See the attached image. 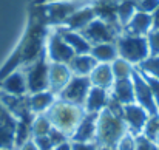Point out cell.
<instances>
[{
  "label": "cell",
  "instance_id": "d4e9b609",
  "mask_svg": "<svg viewBox=\"0 0 159 150\" xmlns=\"http://www.w3.org/2000/svg\"><path fill=\"white\" fill-rule=\"evenodd\" d=\"M51 122L50 119L47 118V115L40 113L37 115L33 121H31V135L33 138L34 136H43V135H48L50 130H51Z\"/></svg>",
  "mask_w": 159,
  "mask_h": 150
},
{
  "label": "cell",
  "instance_id": "8fae6325",
  "mask_svg": "<svg viewBox=\"0 0 159 150\" xmlns=\"http://www.w3.org/2000/svg\"><path fill=\"white\" fill-rule=\"evenodd\" d=\"M99 113H87L82 116L76 130L71 135V141L74 143H96V124Z\"/></svg>",
  "mask_w": 159,
  "mask_h": 150
},
{
  "label": "cell",
  "instance_id": "d6986e66",
  "mask_svg": "<svg viewBox=\"0 0 159 150\" xmlns=\"http://www.w3.org/2000/svg\"><path fill=\"white\" fill-rule=\"evenodd\" d=\"M98 63L99 62L91 54H74V57L68 62V67L76 76H90Z\"/></svg>",
  "mask_w": 159,
  "mask_h": 150
},
{
  "label": "cell",
  "instance_id": "277c9868",
  "mask_svg": "<svg viewBox=\"0 0 159 150\" xmlns=\"http://www.w3.org/2000/svg\"><path fill=\"white\" fill-rule=\"evenodd\" d=\"M48 68H50L48 56H47V50H43L39 54L37 59H34V62L30 65L28 71L25 73L26 87H28V91L31 95L50 88V84H48Z\"/></svg>",
  "mask_w": 159,
  "mask_h": 150
},
{
  "label": "cell",
  "instance_id": "ac0fdd59",
  "mask_svg": "<svg viewBox=\"0 0 159 150\" xmlns=\"http://www.w3.org/2000/svg\"><path fill=\"white\" fill-rule=\"evenodd\" d=\"M88 77L91 81V85L110 90L114 84V74H113V70H111V63H107V62L98 63L94 67V70L90 73Z\"/></svg>",
  "mask_w": 159,
  "mask_h": 150
},
{
  "label": "cell",
  "instance_id": "b9f144b4",
  "mask_svg": "<svg viewBox=\"0 0 159 150\" xmlns=\"http://www.w3.org/2000/svg\"><path fill=\"white\" fill-rule=\"evenodd\" d=\"M50 2H56V0H40V3H50Z\"/></svg>",
  "mask_w": 159,
  "mask_h": 150
},
{
  "label": "cell",
  "instance_id": "8992f818",
  "mask_svg": "<svg viewBox=\"0 0 159 150\" xmlns=\"http://www.w3.org/2000/svg\"><path fill=\"white\" fill-rule=\"evenodd\" d=\"M131 81H133V90H134V102L139 104L148 115H158L159 108L155 102V98L152 95V90L147 84V81L144 79V76L141 74V71L133 67L131 74H130Z\"/></svg>",
  "mask_w": 159,
  "mask_h": 150
},
{
  "label": "cell",
  "instance_id": "836d02e7",
  "mask_svg": "<svg viewBox=\"0 0 159 150\" xmlns=\"http://www.w3.org/2000/svg\"><path fill=\"white\" fill-rule=\"evenodd\" d=\"M33 141H34V144L37 146V149L39 150H53L54 149L53 141L50 139L48 135H43V136H34Z\"/></svg>",
  "mask_w": 159,
  "mask_h": 150
},
{
  "label": "cell",
  "instance_id": "f1b7e54d",
  "mask_svg": "<svg viewBox=\"0 0 159 150\" xmlns=\"http://www.w3.org/2000/svg\"><path fill=\"white\" fill-rule=\"evenodd\" d=\"M134 139H136V147H134V150H159L158 144L155 141L145 138L144 135H138V136H134Z\"/></svg>",
  "mask_w": 159,
  "mask_h": 150
},
{
  "label": "cell",
  "instance_id": "7a4b0ae2",
  "mask_svg": "<svg viewBox=\"0 0 159 150\" xmlns=\"http://www.w3.org/2000/svg\"><path fill=\"white\" fill-rule=\"evenodd\" d=\"M47 118L50 119L51 125L71 138L73 132L76 130L77 124L80 122L82 116L85 115L84 107H77L68 104L65 101H54L53 105L47 110Z\"/></svg>",
  "mask_w": 159,
  "mask_h": 150
},
{
  "label": "cell",
  "instance_id": "9c48e42d",
  "mask_svg": "<svg viewBox=\"0 0 159 150\" xmlns=\"http://www.w3.org/2000/svg\"><path fill=\"white\" fill-rule=\"evenodd\" d=\"M45 50H47V56H48L50 62L68 63L74 57V51L71 50V47L62 39V36L59 34V31L53 33L48 37V42L45 45Z\"/></svg>",
  "mask_w": 159,
  "mask_h": 150
},
{
  "label": "cell",
  "instance_id": "3957f363",
  "mask_svg": "<svg viewBox=\"0 0 159 150\" xmlns=\"http://www.w3.org/2000/svg\"><path fill=\"white\" fill-rule=\"evenodd\" d=\"M116 48L117 56L131 65H139L150 56L147 36H131L124 33L116 37Z\"/></svg>",
  "mask_w": 159,
  "mask_h": 150
},
{
  "label": "cell",
  "instance_id": "7bdbcfd3",
  "mask_svg": "<svg viewBox=\"0 0 159 150\" xmlns=\"http://www.w3.org/2000/svg\"><path fill=\"white\" fill-rule=\"evenodd\" d=\"M156 144H158V147H159V133H158V138H156Z\"/></svg>",
  "mask_w": 159,
  "mask_h": 150
},
{
  "label": "cell",
  "instance_id": "ba28073f",
  "mask_svg": "<svg viewBox=\"0 0 159 150\" xmlns=\"http://www.w3.org/2000/svg\"><path fill=\"white\" fill-rule=\"evenodd\" d=\"M124 110V121L127 124V130L128 133H131L133 136H138L142 133V129L145 125V121L148 119V113L136 102L131 104H125L122 107Z\"/></svg>",
  "mask_w": 159,
  "mask_h": 150
},
{
  "label": "cell",
  "instance_id": "2e32d148",
  "mask_svg": "<svg viewBox=\"0 0 159 150\" xmlns=\"http://www.w3.org/2000/svg\"><path fill=\"white\" fill-rule=\"evenodd\" d=\"M57 31L62 36V39L71 47V50L74 51V54H90L91 44L79 31H71V30H66L63 26L59 28Z\"/></svg>",
  "mask_w": 159,
  "mask_h": 150
},
{
  "label": "cell",
  "instance_id": "484cf974",
  "mask_svg": "<svg viewBox=\"0 0 159 150\" xmlns=\"http://www.w3.org/2000/svg\"><path fill=\"white\" fill-rule=\"evenodd\" d=\"M136 68L141 73H145L148 76L159 79V54L158 56H148L145 60H142L139 65H136Z\"/></svg>",
  "mask_w": 159,
  "mask_h": 150
},
{
  "label": "cell",
  "instance_id": "30bf717a",
  "mask_svg": "<svg viewBox=\"0 0 159 150\" xmlns=\"http://www.w3.org/2000/svg\"><path fill=\"white\" fill-rule=\"evenodd\" d=\"M79 8V5L71 2H50L47 3V6H43L45 22L50 25H62Z\"/></svg>",
  "mask_w": 159,
  "mask_h": 150
},
{
  "label": "cell",
  "instance_id": "5bb4252c",
  "mask_svg": "<svg viewBox=\"0 0 159 150\" xmlns=\"http://www.w3.org/2000/svg\"><path fill=\"white\" fill-rule=\"evenodd\" d=\"M93 19H96L94 8L93 6H80L62 25H63V28L71 30V31H82Z\"/></svg>",
  "mask_w": 159,
  "mask_h": 150
},
{
  "label": "cell",
  "instance_id": "603a6c76",
  "mask_svg": "<svg viewBox=\"0 0 159 150\" xmlns=\"http://www.w3.org/2000/svg\"><path fill=\"white\" fill-rule=\"evenodd\" d=\"M90 54L101 63V62H113L114 59H117V48H116V44L113 42H104V44H96L91 47Z\"/></svg>",
  "mask_w": 159,
  "mask_h": 150
},
{
  "label": "cell",
  "instance_id": "4dcf8cb0",
  "mask_svg": "<svg viewBox=\"0 0 159 150\" xmlns=\"http://www.w3.org/2000/svg\"><path fill=\"white\" fill-rule=\"evenodd\" d=\"M147 40H148L150 56H158L159 54V30H152L147 34Z\"/></svg>",
  "mask_w": 159,
  "mask_h": 150
},
{
  "label": "cell",
  "instance_id": "4fadbf2b",
  "mask_svg": "<svg viewBox=\"0 0 159 150\" xmlns=\"http://www.w3.org/2000/svg\"><path fill=\"white\" fill-rule=\"evenodd\" d=\"M153 30V22H152V14L144 12V11H136L131 20L124 26L125 34L131 36H147Z\"/></svg>",
  "mask_w": 159,
  "mask_h": 150
},
{
  "label": "cell",
  "instance_id": "44dd1931",
  "mask_svg": "<svg viewBox=\"0 0 159 150\" xmlns=\"http://www.w3.org/2000/svg\"><path fill=\"white\" fill-rule=\"evenodd\" d=\"M3 90L8 95H14V96H23L28 91L26 87V77L23 73L16 71L11 76H8L3 82Z\"/></svg>",
  "mask_w": 159,
  "mask_h": 150
},
{
  "label": "cell",
  "instance_id": "4316f807",
  "mask_svg": "<svg viewBox=\"0 0 159 150\" xmlns=\"http://www.w3.org/2000/svg\"><path fill=\"white\" fill-rule=\"evenodd\" d=\"M111 70H113L114 79H124V77H130L131 70H133V65L128 63L127 60L117 57V59H114L111 62Z\"/></svg>",
  "mask_w": 159,
  "mask_h": 150
},
{
  "label": "cell",
  "instance_id": "6da1fadb",
  "mask_svg": "<svg viewBox=\"0 0 159 150\" xmlns=\"http://www.w3.org/2000/svg\"><path fill=\"white\" fill-rule=\"evenodd\" d=\"M127 124L124 121V110L114 111L105 107L98 115L96 124V144L99 147L114 149L119 139L127 133Z\"/></svg>",
  "mask_w": 159,
  "mask_h": 150
},
{
  "label": "cell",
  "instance_id": "d6a6232c",
  "mask_svg": "<svg viewBox=\"0 0 159 150\" xmlns=\"http://www.w3.org/2000/svg\"><path fill=\"white\" fill-rule=\"evenodd\" d=\"M136 5H138V9L139 11H144V12L152 14L159 6V0H136Z\"/></svg>",
  "mask_w": 159,
  "mask_h": 150
},
{
  "label": "cell",
  "instance_id": "52a82bcc",
  "mask_svg": "<svg viewBox=\"0 0 159 150\" xmlns=\"http://www.w3.org/2000/svg\"><path fill=\"white\" fill-rule=\"evenodd\" d=\"M90 44L91 47L96 44H104V42H114L116 40V33L114 30L107 25L104 20L101 19H93L82 31H79Z\"/></svg>",
  "mask_w": 159,
  "mask_h": 150
},
{
  "label": "cell",
  "instance_id": "cb8c5ba5",
  "mask_svg": "<svg viewBox=\"0 0 159 150\" xmlns=\"http://www.w3.org/2000/svg\"><path fill=\"white\" fill-rule=\"evenodd\" d=\"M136 11H138L136 0H119L117 2L116 12H117V20H119L122 28L131 20V17L134 16Z\"/></svg>",
  "mask_w": 159,
  "mask_h": 150
},
{
  "label": "cell",
  "instance_id": "e0dca14e",
  "mask_svg": "<svg viewBox=\"0 0 159 150\" xmlns=\"http://www.w3.org/2000/svg\"><path fill=\"white\" fill-rule=\"evenodd\" d=\"M110 95L117 101L119 104H122V105L134 102V90H133V81H131V77L114 79V84L111 87Z\"/></svg>",
  "mask_w": 159,
  "mask_h": 150
},
{
  "label": "cell",
  "instance_id": "83f0119b",
  "mask_svg": "<svg viewBox=\"0 0 159 150\" xmlns=\"http://www.w3.org/2000/svg\"><path fill=\"white\" fill-rule=\"evenodd\" d=\"M158 133H159V113L158 115H150L148 119L145 121V125L142 129V133L145 138L152 139L156 143V138H158Z\"/></svg>",
  "mask_w": 159,
  "mask_h": 150
},
{
  "label": "cell",
  "instance_id": "f546056e",
  "mask_svg": "<svg viewBox=\"0 0 159 150\" xmlns=\"http://www.w3.org/2000/svg\"><path fill=\"white\" fill-rule=\"evenodd\" d=\"M136 147V139H134V136L131 135V133H125L120 139H119V143L116 144V147L114 150H134Z\"/></svg>",
  "mask_w": 159,
  "mask_h": 150
},
{
  "label": "cell",
  "instance_id": "ab89813d",
  "mask_svg": "<svg viewBox=\"0 0 159 150\" xmlns=\"http://www.w3.org/2000/svg\"><path fill=\"white\" fill-rule=\"evenodd\" d=\"M53 150H71V144H70L68 141H65V143H62V144L54 146Z\"/></svg>",
  "mask_w": 159,
  "mask_h": 150
},
{
  "label": "cell",
  "instance_id": "9a60e30c",
  "mask_svg": "<svg viewBox=\"0 0 159 150\" xmlns=\"http://www.w3.org/2000/svg\"><path fill=\"white\" fill-rule=\"evenodd\" d=\"M108 96H110V90L91 85L87 99L84 104V110L87 113H99L101 110H104L108 104Z\"/></svg>",
  "mask_w": 159,
  "mask_h": 150
},
{
  "label": "cell",
  "instance_id": "8d00e7d4",
  "mask_svg": "<svg viewBox=\"0 0 159 150\" xmlns=\"http://www.w3.org/2000/svg\"><path fill=\"white\" fill-rule=\"evenodd\" d=\"M11 116H12V115L6 110V107H5V105L2 104V101H0V124H2V122H5L6 119H9Z\"/></svg>",
  "mask_w": 159,
  "mask_h": 150
},
{
  "label": "cell",
  "instance_id": "f35d334b",
  "mask_svg": "<svg viewBox=\"0 0 159 150\" xmlns=\"http://www.w3.org/2000/svg\"><path fill=\"white\" fill-rule=\"evenodd\" d=\"M152 22H153V30H159V6L152 12Z\"/></svg>",
  "mask_w": 159,
  "mask_h": 150
},
{
  "label": "cell",
  "instance_id": "ffe728a7",
  "mask_svg": "<svg viewBox=\"0 0 159 150\" xmlns=\"http://www.w3.org/2000/svg\"><path fill=\"white\" fill-rule=\"evenodd\" d=\"M54 95L50 90H43L39 93H33L28 98V104H30V110L33 111V115H40L43 111H47L54 102Z\"/></svg>",
  "mask_w": 159,
  "mask_h": 150
},
{
  "label": "cell",
  "instance_id": "7402d4cb",
  "mask_svg": "<svg viewBox=\"0 0 159 150\" xmlns=\"http://www.w3.org/2000/svg\"><path fill=\"white\" fill-rule=\"evenodd\" d=\"M17 119L11 116L5 122L0 124V150H16L14 135H16Z\"/></svg>",
  "mask_w": 159,
  "mask_h": 150
},
{
  "label": "cell",
  "instance_id": "7c38bea8",
  "mask_svg": "<svg viewBox=\"0 0 159 150\" xmlns=\"http://www.w3.org/2000/svg\"><path fill=\"white\" fill-rule=\"evenodd\" d=\"M73 73L68 67V63H62V62H50V68H48V84H50V91H53L54 95H59L62 91V88L70 82Z\"/></svg>",
  "mask_w": 159,
  "mask_h": 150
},
{
  "label": "cell",
  "instance_id": "74e56055",
  "mask_svg": "<svg viewBox=\"0 0 159 150\" xmlns=\"http://www.w3.org/2000/svg\"><path fill=\"white\" fill-rule=\"evenodd\" d=\"M17 150H39V149H37V146L34 144V141H33V138H31V139H28L25 144H22Z\"/></svg>",
  "mask_w": 159,
  "mask_h": 150
},
{
  "label": "cell",
  "instance_id": "5b68a950",
  "mask_svg": "<svg viewBox=\"0 0 159 150\" xmlns=\"http://www.w3.org/2000/svg\"><path fill=\"white\" fill-rule=\"evenodd\" d=\"M90 88H91V81H90L88 76L73 74L70 82L62 88V91L57 96L60 101H65V102L77 105V107H84Z\"/></svg>",
  "mask_w": 159,
  "mask_h": 150
},
{
  "label": "cell",
  "instance_id": "60d3db41",
  "mask_svg": "<svg viewBox=\"0 0 159 150\" xmlns=\"http://www.w3.org/2000/svg\"><path fill=\"white\" fill-rule=\"evenodd\" d=\"M98 150H114V149H110V147H98Z\"/></svg>",
  "mask_w": 159,
  "mask_h": 150
},
{
  "label": "cell",
  "instance_id": "1f68e13d",
  "mask_svg": "<svg viewBox=\"0 0 159 150\" xmlns=\"http://www.w3.org/2000/svg\"><path fill=\"white\" fill-rule=\"evenodd\" d=\"M141 74H142L144 79L147 81V84H148V87H150V90H152V95H153V98H155V102H156V105H158V108H159V79L153 77V76H148V74H145V73H141Z\"/></svg>",
  "mask_w": 159,
  "mask_h": 150
},
{
  "label": "cell",
  "instance_id": "d590c367",
  "mask_svg": "<svg viewBox=\"0 0 159 150\" xmlns=\"http://www.w3.org/2000/svg\"><path fill=\"white\" fill-rule=\"evenodd\" d=\"M98 144L93 143H71V150H98Z\"/></svg>",
  "mask_w": 159,
  "mask_h": 150
},
{
  "label": "cell",
  "instance_id": "e575fe53",
  "mask_svg": "<svg viewBox=\"0 0 159 150\" xmlns=\"http://www.w3.org/2000/svg\"><path fill=\"white\" fill-rule=\"evenodd\" d=\"M48 136H50V139L53 141L54 146H57V144H62V143L68 141V136H66L65 133H62L60 130H57L56 127H51V130H50Z\"/></svg>",
  "mask_w": 159,
  "mask_h": 150
}]
</instances>
